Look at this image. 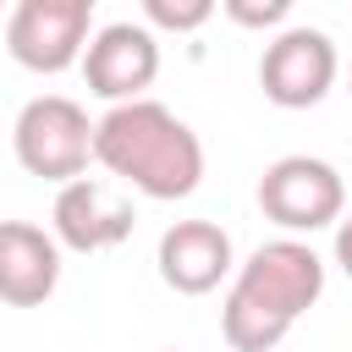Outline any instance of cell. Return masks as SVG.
Listing matches in <instances>:
<instances>
[{
  "mask_svg": "<svg viewBox=\"0 0 352 352\" xmlns=\"http://www.w3.org/2000/svg\"><path fill=\"white\" fill-rule=\"evenodd\" d=\"M165 352H182V346H165Z\"/></svg>",
  "mask_w": 352,
  "mask_h": 352,
  "instance_id": "cell-14",
  "label": "cell"
},
{
  "mask_svg": "<svg viewBox=\"0 0 352 352\" xmlns=\"http://www.w3.org/2000/svg\"><path fill=\"white\" fill-rule=\"evenodd\" d=\"M336 72H341V55H336L330 33H324V28H302V22L280 28V33L264 44V55H258V88H264V99L280 104V110H308V104H319V99L336 88Z\"/></svg>",
  "mask_w": 352,
  "mask_h": 352,
  "instance_id": "cell-6",
  "label": "cell"
},
{
  "mask_svg": "<svg viewBox=\"0 0 352 352\" xmlns=\"http://www.w3.org/2000/svg\"><path fill=\"white\" fill-rule=\"evenodd\" d=\"M50 226H55L60 248H72V253H104V248H121L132 236V204L104 176H77V182H66L55 192Z\"/></svg>",
  "mask_w": 352,
  "mask_h": 352,
  "instance_id": "cell-8",
  "label": "cell"
},
{
  "mask_svg": "<svg viewBox=\"0 0 352 352\" xmlns=\"http://www.w3.org/2000/svg\"><path fill=\"white\" fill-rule=\"evenodd\" d=\"M319 297L324 258L297 236H275L253 248L248 264H236L231 292L220 302V336L231 352H275Z\"/></svg>",
  "mask_w": 352,
  "mask_h": 352,
  "instance_id": "cell-1",
  "label": "cell"
},
{
  "mask_svg": "<svg viewBox=\"0 0 352 352\" xmlns=\"http://www.w3.org/2000/svg\"><path fill=\"white\" fill-rule=\"evenodd\" d=\"M226 16L236 28H280L292 16V0H226Z\"/></svg>",
  "mask_w": 352,
  "mask_h": 352,
  "instance_id": "cell-12",
  "label": "cell"
},
{
  "mask_svg": "<svg viewBox=\"0 0 352 352\" xmlns=\"http://www.w3.org/2000/svg\"><path fill=\"white\" fill-rule=\"evenodd\" d=\"M88 38H94V0H16L6 16L11 60L38 77L82 66Z\"/></svg>",
  "mask_w": 352,
  "mask_h": 352,
  "instance_id": "cell-4",
  "label": "cell"
},
{
  "mask_svg": "<svg viewBox=\"0 0 352 352\" xmlns=\"http://www.w3.org/2000/svg\"><path fill=\"white\" fill-rule=\"evenodd\" d=\"M82 77H88V94H99L110 104H132L160 77V38L143 22H110L88 38Z\"/></svg>",
  "mask_w": 352,
  "mask_h": 352,
  "instance_id": "cell-7",
  "label": "cell"
},
{
  "mask_svg": "<svg viewBox=\"0 0 352 352\" xmlns=\"http://www.w3.org/2000/svg\"><path fill=\"white\" fill-rule=\"evenodd\" d=\"M258 209L280 231H324V226H341L346 182L319 154H280L258 176Z\"/></svg>",
  "mask_w": 352,
  "mask_h": 352,
  "instance_id": "cell-5",
  "label": "cell"
},
{
  "mask_svg": "<svg viewBox=\"0 0 352 352\" xmlns=\"http://www.w3.org/2000/svg\"><path fill=\"white\" fill-rule=\"evenodd\" d=\"M214 16V0H143V28L165 33H198Z\"/></svg>",
  "mask_w": 352,
  "mask_h": 352,
  "instance_id": "cell-11",
  "label": "cell"
},
{
  "mask_svg": "<svg viewBox=\"0 0 352 352\" xmlns=\"http://www.w3.org/2000/svg\"><path fill=\"white\" fill-rule=\"evenodd\" d=\"M60 286V242L33 220H0V302L38 308Z\"/></svg>",
  "mask_w": 352,
  "mask_h": 352,
  "instance_id": "cell-10",
  "label": "cell"
},
{
  "mask_svg": "<svg viewBox=\"0 0 352 352\" xmlns=\"http://www.w3.org/2000/svg\"><path fill=\"white\" fill-rule=\"evenodd\" d=\"M336 264L346 270V280H352V220H341L336 226Z\"/></svg>",
  "mask_w": 352,
  "mask_h": 352,
  "instance_id": "cell-13",
  "label": "cell"
},
{
  "mask_svg": "<svg viewBox=\"0 0 352 352\" xmlns=\"http://www.w3.org/2000/svg\"><path fill=\"white\" fill-rule=\"evenodd\" d=\"M160 280L182 297H209L231 270H236V253H231V236L214 226V220H176L165 226L160 236Z\"/></svg>",
  "mask_w": 352,
  "mask_h": 352,
  "instance_id": "cell-9",
  "label": "cell"
},
{
  "mask_svg": "<svg viewBox=\"0 0 352 352\" xmlns=\"http://www.w3.org/2000/svg\"><path fill=\"white\" fill-rule=\"evenodd\" d=\"M94 160L138 187L143 198H187L198 182H204V143L198 132L165 110L160 99H132V104H110L99 121H94Z\"/></svg>",
  "mask_w": 352,
  "mask_h": 352,
  "instance_id": "cell-2",
  "label": "cell"
},
{
  "mask_svg": "<svg viewBox=\"0 0 352 352\" xmlns=\"http://www.w3.org/2000/svg\"><path fill=\"white\" fill-rule=\"evenodd\" d=\"M11 148H16V165L28 176H44L55 187L77 182L94 160V121L77 99L66 94H38L16 110V126H11Z\"/></svg>",
  "mask_w": 352,
  "mask_h": 352,
  "instance_id": "cell-3",
  "label": "cell"
}]
</instances>
